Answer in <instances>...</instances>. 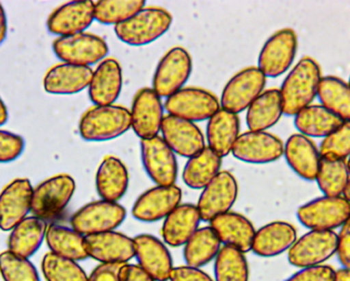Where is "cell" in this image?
<instances>
[{"label":"cell","instance_id":"6da1fadb","mask_svg":"<svg viewBox=\"0 0 350 281\" xmlns=\"http://www.w3.org/2000/svg\"><path fill=\"white\" fill-rule=\"evenodd\" d=\"M320 65L310 57L300 60L288 73L280 88L284 114L295 117L318 97L322 80Z\"/></svg>","mask_w":350,"mask_h":281},{"label":"cell","instance_id":"7a4b0ae2","mask_svg":"<svg viewBox=\"0 0 350 281\" xmlns=\"http://www.w3.org/2000/svg\"><path fill=\"white\" fill-rule=\"evenodd\" d=\"M131 129V111L119 105L94 106L79 121L80 137L88 142L117 139Z\"/></svg>","mask_w":350,"mask_h":281},{"label":"cell","instance_id":"3957f363","mask_svg":"<svg viewBox=\"0 0 350 281\" xmlns=\"http://www.w3.org/2000/svg\"><path fill=\"white\" fill-rule=\"evenodd\" d=\"M174 18L165 8H145L135 16L114 28L119 40L129 47H144L151 45L163 36L170 27Z\"/></svg>","mask_w":350,"mask_h":281},{"label":"cell","instance_id":"277c9868","mask_svg":"<svg viewBox=\"0 0 350 281\" xmlns=\"http://www.w3.org/2000/svg\"><path fill=\"white\" fill-rule=\"evenodd\" d=\"M126 210L119 202L96 200L82 206L71 217V228L83 236L115 231L126 219Z\"/></svg>","mask_w":350,"mask_h":281},{"label":"cell","instance_id":"5b68a950","mask_svg":"<svg viewBox=\"0 0 350 281\" xmlns=\"http://www.w3.org/2000/svg\"><path fill=\"white\" fill-rule=\"evenodd\" d=\"M53 51L63 63L90 67L106 59L109 47L98 35L83 32L57 37L53 42Z\"/></svg>","mask_w":350,"mask_h":281},{"label":"cell","instance_id":"8992f818","mask_svg":"<svg viewBox=\"0 0 350 281\" xmlns=\"http://www.w3.org/2000/svg\"><path fill=\"white\" fill-rule=\"evenodd\" d=\"M75 190V180L66 173L41 182L33 189L31 212L43 220L57 216L67 208Z\"/></svg>","mask_w":350,"mask_h":281},{"label":"cell","instance_id":"52a82bcc","mask_svg":"<svg viewBox=\"0 0 350 281\" xmlns=\"http://www.w3.org/2000/svg\"><path fill=\"white\" fill-rule=\"evenodd\" d=\"M350 217V202L343 196H323L300 206L297 219L310 230L334 231Z\"/></svg>","mask_w":350,"mask_h":281},{"label":"cell","instance_id":"ba28073f","mask_svg":"<svg viewBox=\"0 0 350 281\" xmlns=\"http://www.w3.org/2000/svg\"><path fill=\"white\" fill-rule=\"evenodd\" d=\"M193 71V60L187 49L175 47L162 57L152 80V88L160 98H170L183 90Z\"/></svg>","mask_w":350,"mask_h":281},{"label":"cell","instance_id":"9c48e42d","mask_svg":"<svg viewBox=\"0 0 350 281\" xmlns=\"http://www.w3.org/2000/svg\"><path fill=\"white\" fill-rule=\"evenodd\" d=\"M267 77L257 67H248L234 74L224 86L220 97V107L239 114L265 92Z\"/></svg>","mask_w":350,"mask_h":281},{"label":"cell","instance_id":"30bf717a","mask_svg":"<svg viewBox=\"0 0 350 281\" xmlns=\"http://www.w3.org/2000/svg\"><path fill=\"white\" fill-rule=\"evenodd\" d=\"M220 108L215 95L199 88H183L164 103L168 115L193 123L209 121Z\"/></svg>","mask_w":350,"mask_h":281},{"label":"cell","instance_id":"8fae6325","mask_svg":"<svg viewBox=\"0 0 350 281\" xmlns=\"http://www.w3.org/2000/svg\"><path fill=\"white\" fill-rule=\"evenodd\" d=\"M297 49L295 31L290 28L281 29L265 41L259 53L257 68L267 78L279 77L291 67Z\"/></svg>","mask_w":350,"mask_h":281},{"label":"cell","instance_id":"7c38bea8","mask_svg":"<svg viewBox=\"0 0 350 281\" xmlns=\"http://www.w3.org/2000/svg\"><path fill=\"white\" fill-rule=\"evenodd\" d=\"M337 241L335 231L310 230L297 239L288 251V261L300 269L324 265L336 255Z\"/></svg>","mask_w":350,"mask_h":281},{"label":"cell","instance_id":"4fadbf2b","mask_svg":"<svg viewBox=\"0 0 350 281\" xmlns=\"http://www.w3.org/2000/svg\"><path fill=\"white\" fill-rule=\"evenodd\" d=\"M239 185L230 171H222L202 190L197 206L201 220L211 222L216 217L230 212L236 204Z\"/></svg>","mask_w":350,"mask_h":281},{"label":"cell","instance_id":"5bb4252c","mask_svg":"<svg viewBox=\"0 0 350 281\" xmlns=\"http://www.w3.org/2000/svg\"><path fill=\"white\" fill-rule=\"evenodd\" d=\"M144 169L156 186L175 185L178 175L176 154L162 137L141 140Z\"/></svg>","mask_w":350,"mask_h":281},{"label":"cell","instance_id":"9a60e30c","mask_svg":"<svg viewBox=\"0 0 350 281\" xmlns=\"http://www.w3.org/2000/svg\"><path fill=\"white\" fill-rule=\"evenodd\" d=\"M131 129L141 140L156 137L161 132L164 105L152 88H141L135 95L131 110Z\"/></svg>","mask_w":350,"mask_h":281},{"label":"cell","instance_id":"2e32d148","mask_svg":"<svg viewBox=\"0 0 350 281\" xmlns=\"http://www.w3.org/2000/svg\"><path fill=\"white\" fill-rule=\"evenodd\" d=\"M232 154L238 160L253 164L275 162L284 155V143L267 132H245L234 143Z\"/></svg>","mask_w":350,"mask_h":281},{"label":"cell","instance_id":"e0dca14e","mask_svg":"<svg viewBox=\"0 0 350 281\" xmlns=\"http://www.w3.org/2000/svg\"><path fill=\"white\" fill-rule=\"evenodd\" d=\"M181 199L183 192L178 186H155L137 197L131 214L139 222H158L174 212Z\"/></svg>","mask_w":350,"mask_h":281},{"label":"cell","instance_id":"ac0fdd59","mask_svg":"<svg viewBox=\"0 0 350 281\" xmlns=\"http://www.w3.org/2000/svg\"><path fill=\"white\" fill-rule=\"evenodd\" d=\"M32 184L26 178H18L0 192V230L12 231L31 212Z\"/></svg>","mask_w":350,"mask_h":281},{"label":"cell","instance_id":"d6986e66","mask_svg":"<svg viewBox=\"0 0 350 281\" xmlns=\"http://www.w3.org/2000/svg\"><path fill=\"white\" fill-rule=\"evenodd\" d=\"M94 21V2L76 0L59 6L47 19L46 28L51 34L69 36L85 32Z\"/></svg>","mask_w":350,"mask_h":281},{"label":"cell","instance_id":"ffe728a7","mask_svg":"<svg viewBox=\"0 0 350 281\" xmlns=\"http://www.w3.org/2000/svg\"><path fill=\"white\" fill-rule=\"evenodd\" d=\"M85 249L100 264H127L135 258L133 239L117 231L85 236Z\"/></svg>","mask_w":350,"mask_h":281},{"label":"cell","instance_id":"44dd1931","mask_svg":"<svg viewBox=\"0 0 350 281\" xmlns=\"http://www.w3.org/2000/svg\"><path fill=\"white\" fill-rule=\"evenodd\" d=\"M133 241L139 267L155 281H170L174 264L165 243L151 234L137 235Z\"/></svg>","mask_w":350,"mask_h":281},{"label":"cell","instance_id":"7402d4cb","mask_svg":"<svg viewBox=\"0 0 350 281\" xmlns=\"http://www.w3.org/2000/svg\"><path fill=\"white\" fill-rule=\"evenodd\" d=\"M162 139L181 157L191 158L206 148L201 130L191 121L167 115L162 123Z\"/></svg>","mask_w":350,"mask_h":281},{"label":"cell","instance_id":"603a6c76","mask_svg":"<svg viewBox=\"0 0 350 281\" xmlns=\"http://www.w3.org/2000/svg\"><path fill=\"white\" fill-rule=\"evenodd\" d=\"M123 86L122 68L113 58L98 64L88 86V96L94 106L114 105L120 97Z\"/></svg>","mask_w":350,"mask_h":281},{"label":"cell","instance_id":"cb8c5ba5","mask_svg":"<svg viewBox=\"0 0 350 281\" xmlns=\"http://www.w3.org/2000/svg\"><path fill=\"white\" fill-rule=\"evenodd\" d=\"M94 70L84 66L61 63L51 67L43 78L47 94L68 96L82 92L90 86Z\"/></svg>","mask_w":350,"mask_h":281},{"label":"cell","instance_id":"d4e9b609","mask_svg":"<svg viewBox=\"0 0 350 281\" xmlns=\"http://www.w3.org/2000/svg\"><path fill=\"white\" fill-rule=\"evenodd\" d=\"M297 241V231L290 223L275 221L255 232L251 251L261 258H273L291 249Z\"/></svg>","mask_w":350,"mask_h":281},{"label":"cell","instance_id":"484cf974","mask_svg":"<svg viewBox=\"0 0 350 281\" xmlns=\"http://www.w3.org/2000/svg\"><path fill=\"white\" fill-rule=\"evenodd\" d=\"M220 243L232 247L243 253H248L252 247L255 230L252 222L238 212H228L220 215L210 222Z\"/></svg>","mask_w":350,"mask_h":281},{"label":"cell","instance_id":"4316f807","mask_svg":"<svg viewBox=\"0 0 350 281\" xmlns=\"http://www.w3.org/2000/svg\"><path fill=\"white\" fill-rule=\"evenodd\" d=\"M284 156L292 171L306 181H316L320 167V150L310 138L294 134L284 144Z\"/></svg>","mask_w":350,"mask_h":281},{"label":"cell","instance_id":"83f0119b","mask_svg":"<svg viewBox=\"0 0 350 281\" xmlns=\"http://www.w3.org/2000/svg\"><path fill=\"white\" fill-rule=\"evenodd\" d=\"M201 221L197 206L179 204L164 219L161 228L163 243L172 247H183L199 229Z\"/></svg>","mask_w":350,"mask_h":281},{"label":"cell","instance_id":"f1b7e54d","mask_svg":"<svg viewBox=\"0 0 350 281\" xmlns=\"http://www.w3.org/2000/svg\"><path fill=\"white\" fill-rule=\"evenodd\" d=\"M129 186L126 165L118 157H105L96 173V189L100 199L118 202L126 194Z\"/></svg>","mask_w":350,"mask_h":281},{"label":"cell","instance_id":"f546056e","mask_svg":"<svg viewBox=\"0 0 350 281\" xmlns=\"http://www.w3.org/2000/svg\"><path fill=\"white\" fill-rule=\"evenodd\" d=\"M240 127L238 114L220 108L207 123L208 148L221 158L228 156L240 136Z\"/></svg>","mask_w":350,"mask_h":281},{"label":"cell","instance_id":"4dcf8cb0","mask_svg":"<svg viewBox=\"0 0 350 281\" xmlns=\"http://www.w3.org/2000/svg\"><path fill=\"white\" fill-rule=\"evenodd\" d=\"M47 224L38 217H27L16 225L8 239V251L30 259L42 245L46 235Z\"/></svg>","mask_w":350,"mask_h":281},{"label":"cell","instance_id":"1f68e13d","mask_svg":"<svg viewBox=\"0 0 350 281\" xmlns=\"http://www.w3.org/2000/svg\"><path fill=\"white\" fill-rule=\"evenodd\" d=\"M284 114L281 94L277 88L265 90L247 109L249 131L267 132L275 127Z\"/></svg>","mask_w":350,"mask_h":281},{"label":"cell","instance_id":"d6a6232c","mask_svg":"<svg viewBox=\"0 0 350 281\" xmlns=\"http://www.w3.org/2000/svg\"><path fill=\"white\" fill-rule=\"evenodd\" d=\"M45 241L51 253L73 261H83L88 256L85 249V236L63 225L47 227Z\"/></svg>","mask_w":350,"mask_h":281},{"label":"cell","instance_id":"836d02e7","mask_svg":"<svg viewBox=\"0 0 350 281\" xmlns=\"http://www.w3.org/2000/svg\"><path fill=\"white\" fill-rule=\"evenodd\" d=\"M338 117L322 105H310L294 117V125L300 135L308 138H326L342 125Z\"/></svg>","mask_w":350,"mask_h":281},{"label":"cell","instance_id":"e575fe53","mask_svg":"<svg viewBox=\"0 0 350 281\" xmlns=\"http://www.w3.org/2000/svg\"><path fill=\"white\" fill-rule=\"evenodd\" d=\"M221 157L206 147L185 163L183 171V183L191 189L203 190L221 171Z\"/></svg>","mask_w":350,"mask_h":281},{"label":"cell","instance_id":"d590c367","mask_svg":"<svg viewBox=\"0 0 350 281\" xmlns=\"http://www.w3.org/2000/svg\"><path fill=\"white\" fill-rule=\"evenodd\" d=\"M221 243L211 227L198 229L183 245V260L189 267L201 268L215 260Z\"/></svg>","mask_w":350,"mask_h":281},{"label":"cell","instance_id":"8d00e7d4","mask_svg":"<svg viewBox=\"0 0 350 281\" xmlns=\"http://www.w3.org/2000/svg\"><path fill=\"white\" fill-rule=\"evenodd\" d=\"M350 180V173L345 159L322 156L316 181L324 196H343Z\"/></svg>","mask_w":350,"mask_h":281},{"label":"cell","instance_id":"74e56055","mask_svg":"<svg viewBox=\"0 0 350 281\" xmlns=\"http://www.w3.org/2000/svg\"><path fill=\"white\" fill-rule=\"evenodd\" d=\"M321 105L341 121H350V88L347 82L336 76H325L319 86Z\"/></svg>","mask_w":350,"mask_h":281},{"label":"cell","instance_id":"f35d334b","mask_svg":"<svg viewBox=\"0 0 350 281\" xmlns=\"http://www.w3.org/2000/svg\"><path fill=\"white\" fill-rule=\"evenodd\" d=\"M215 281H249V266L245 253L224 245L214 260Z\"/></svg>","mask_w":350,"mask_h":281},{"label":"cell","instance_id":"ab89813d","mask_svg":"<svg viewBox=\"0 0 350 281\" xmlns=\"http://www.w3.org/2000/svg\"><path fill=\"white\" fill-rule=\"evenodd\" d=\"M145 8V0H100L94 2V20L116 26Z\"/></svg>","mask_w":350,"mask_h":281},{"label":"cell","instance_id":"60d3db41","mask_svg":"<svg viewBox=\"0 0 350 281\" xmlns=\"http://www.w3.org/2000/svg\"><path fill=\"white\" fill-rule=\"evenodd\" d=\"M41 270L46 281H88L83 268L73 260L45 254L41 262Z\"/></svg>","mask_w":350,"mask_h":281},{"label":"cell","instance_id":"b9f144b4","mask_svg":"<svg viewBox=\"0 0 350 281\" xmlns=\"http://www.w3.org/2000/svg\"><path fill=\"white\" fill-rule=\"evenodd\" d=\"M0 276L3 281H41L30 260L10 251L0 253Z\"/></svg>","mask_w":350,"mask_h":281},{"label":"cell","instance_id":"7bdbcfd3","mask_svg":"<svg viewBox=\"0 0 350 281\" xmlns=\"http://www.w3.org/2000/svg\"><path fill=\"white\" fill-rule=\"evenodd\" d=\"M321 156L345 159L350 156V121H343L332 134L321 143Z\"/></svg>","mask_w":350,"mask_h":281},{"label":"cell","instance_id":"ee69618b","mask_svg":"<svg viewBox=\"0 0 350 281\" xmlns=\"http://www.w3.org/2000/svg\"><path fill=\"white\" fill-rule=\"evenodd\" d=\"M25 145L22 136L0 130V163L16 160L24 153Z\"/></svg>","mask_w":350,"mask_h":281},{"label":"cell","instance_id":"f6af8a7d","mask_svg":"<svg viewBox=\"0 0 350 281\" xmlns=\"http://www.w3.org/2000/svg\"><path fill=\"white\" fill-rule=\"evenodd\" d=\"M335 272L336 270L328 265L302 268L285 281H334Z\"/></svg>","mask_w":350,"mask_h":281},{"label":"cell","instance_id":"bcb514c9","mask_svg":"<svg viewBox=\"0 0 350 281\" xmlns=\"http://www.w3.org/2000/svg\"><path fill=\"white\" fill-rule=\"evenodd\" d=\"M337 257L343 268L350 269V217L337 234Z\"/></svg>","mask_w":350,"mask_h":281},{"label":"cell","instance_id":"7dc6e473","mask_svg":"<svg viewBox=\"0 0 350 281\" xmlns=\"http://www.w3.org/2000/svg\"><path fill=\"white\" fill-rule=\"evenodd\" d=\"M170 281H214L200 268L189 266H178L174 267L170 273Z\"/></svg>","mask_w":350,"mask_h":281},{"label":"cell","instance_id":"c3c4849f","mask_svg":"<svg viewBox=\"0 0 350 281\" xmlns=\"http://www.w3.org/2000/svg\"><path fill=\"white\" fill-rule=\"evenodd\" d=\"M124 264H100L92 270L88 281H120L119 273Z\"/></svg>","mask_w":350,"mask_h":281},{"label":"cell","instance_id":"681fc988","mask_svg":"<svg viewBox=\"0 0 350 281\" xmlns=\"http://www.w3.org/2000/svg\"><path fill=\"white\" fill-rule=\"evenodd\" d=\"M120 281H155L143 268L135 264H124L119 273Z\"/></svg>","mask_w":350,"mask_h":281},{"label":"cell","instance_id":"f907efd6","mask_svg":"<svg viewBox=\"0 0 350 281\" xmlns=\"http://www.w3.org/2000/svg\"><path fill=\"white\" fill-rule=\"evenodd\" d=\"M8 16H6L3 6L0 3V45L5 41L6 37H8Z\"/></svg>","mask_w":350,"mask_h":281},{"label":"cell","instance_id":"816d5d0a","mask_svg":"<svg viewBox=\"0 0 350 281\" xmlns=\"http://www.w3.org/2000/svg\"><path fill=\"white\" fill-rule=\"evenodd\" d=\"M334 281H350V269L342 267L336 270Z\"/></svg>","mask_w":350,"mask_h":281},{"label":"cell","instance_id":"f5cc1de1","mask_svg":"<svg viewBox=\"0 0 350 281\" xmlns=\"http://www.w3.org/2000/svg\"><path fill=\"white\" fill-rule=\"evenodd\" d=\"M8 107H6V105L4 104V102L3 101H2V99L0 98V127H2V125H5V123H8Z\"/></svg>","mask_w":350,"mask_h":281},{"label":"cell","instance_id":"db71d44e","mask_svg":"<svg viewBox=\"0 0 350 281\" xmlns=\"http://www.w3.org/2000/svg\"><path fill=\"white\" fill-rule=\"evenodd\" d=\"M343 197L350 202V180L349 184H347V188H345V193H343Z\"/></svg>","mask_w":350,"mask_h":281},{"label":"cell","instance_id":"11a10c76","mask_svg":"<svg viewBox=\"0 0 350 281\" xmlns=\"http://www.w3.org/2000/svg\"><path fill=\"white\" fill-rule=\"evenodd\" d=\"M347 167H349V171L350 173V156L349 157V159H347Z\"/></svg>","mask_w":350,"mask_h":281},{"label":"cell","instance_id":"9f6ffc18","mask_svg":"<svg viewBox=\"0 0 350 281\" xmlns=\"http://www.w3.org/2000/svg\"><path fill=\"white\" fill-rule=\"evenodd\" d=\"M347 84H349V88H350V76H349V82H347Z\"/></svg>","mask_w":350,"mask_h":281}]
</instances>
